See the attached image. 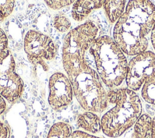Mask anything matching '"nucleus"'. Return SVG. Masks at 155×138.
<instances>
[{
	"mask_svg": "<svg viewBox=\"0 0 155 138\" xmlns=\"http://www.w3.org/2000/svg\"><path fill=\"white\" fill-rule=\"evenodd\" d=\"M155 23V5L150 1H129L113 32L114 42L124 53L136 55L145 51L147 38Z\"/></svg>",
	"mask_w": 155,
	"mask_h": 138,
	"instance_id": "f257e3e1",
	"label": "nucleus"
},
{
	"mask_svg": "<svg viewBox=\"0 0 155 138\" xmlns=\"http://www.w3.org/2000/svg\"><path fill=\"white\" fill-rule=\"evenodd\" d=\"M108 103L114 107L101 119V129L110 137H117L132 126L142 112L139 96L129 88L113 89L107 93Z\"/></svg>",
	"mask_w": 155,
	"mask_h": 138,
	"instance_id": "f03ea898",
	"label": "nucleus"
},
{
	"mask_svg": "<svg viewBox=\"0 0 155 138\" xmlns=\"http://www.w3.org/2000/svg\"><path fill=\"white\" fill-rule=\"evenodd\" d=\"M90 50L102 82L112 89L121 85L126 77L128 63L124 53L113 38L108 35L99 36Z\"/></svg>",
	"mask_w": 155,
	"mask_h": 138,
	"instance_id": "7ed1b4c3",
	"label": "nucleus"
},
{
	"mask_svg": "<svg viewBox=\"0 0 155 138\" xmlns=\"http://www.w3.org/2000/svg\"><path fill=\"white\" fill-rule=\"evenodd\" d=\"M99 28L92 21H87L70 30L64 38L62 63L70 82L87 63L85 52L98 38Z\"/></svg>",
	"mask_w": 155,
	"mask_h": 138,
	"instance_id": "20e7f679",
	"label": "nucleus"
},
{
	"mask_svg": "<svg viewBox=\"0 0 155 138\" xmlns=\"http://www.w3.org/2000/svg\"><path fill=\"white\" fill-rule=\"evenodd\" d=\"M71 83L75 97L85 110L100 113L106 109L107 92L97 72L87 63Z\"/></svg>",
	"mask_w": 155,
	"mask_h": 138,
	"instance_id": "39448f33",
	"label": "nucleus"
},
{
	"mask_svg": "<svg viewBox=\"0 0 155 138\" xmlns=\"http://www.w3.org/2000/svg\"><path fill=\"white\" fill-rule=\"evenodd\" d=\"M24 48L29 61L34 65L40 64L45 71L48 69L45 61L53 59L56 47L47 35L34 30L28 31L24 41Z\"/></svg>",
	"mask_w": 155,
	"mask_h": 138,
	"instance_id": "423d86ee",
	"label": "nucleus"
},
{
	"mask_svg": "<svg viewBox=\"0 0 155 138\" xmlns=\"http://www.w3.org/2000/svg\"><path fill=\"white\" fill-rule=\"evenodd\" d=\"M24 83L15 71V63L8 49L0 52V95L10 103L22 95Z\"/></svg>",
	"mask_w": 155,
	"mask_h": 138,
	"instance_id": "0eeeda50",
	"label": "nucleus"
},
{
	"mask_svg": "<svg viewBox=\"0 0 155 138\" xmlns=\"http://www.w3.org/2000/svg\"><path fill=\"white\" fill-rule=\"evenodd\" d=\"M155 78V53L145 50L128 63L125 82L128 88L138 91L145 83Z\"/></svg>",
	"mask_w": 155,
	"mask_h": 138,
	"instance_id": "6e6552de",
	"label": "nucleus"
},
{
	"mask_svg": "<svg viewBox=\"0 0 155 138\" xmlns=\"http://www.w3.org/2000/svg\"><path fill=\"white\" fill-rule=\"evenodd\" d=\"M73 87L65 74L61 72L53 74L49 79V95L48 101L54 110L68 106L73 98Z\"/></svg>",
	"mask_w": 155,
	"mask_h": 138,
	"instance_id": "1a4fd4ad",
	"label": "nucleus"
},
{
	"mask_svg": "<svg viewBox=\"0 0 155 138\" xmlns=\"http://www.w3.org/2000/svg\"><path fill=\"white\" fill-rule=\"evenodd\" d=\"M104 1L99 0H80L76 1L73 5L71 15L76 21L84 20L90 13L95 9L101 8Z\"/></svg>",
	"mask_w": 155,
	"mask_h": 138,
	"instance_id": "9d476101",
	"label": "nucleus"
},
{
	"mask_svg": "<svg viewBox=\"0 0 155 138\" xmlns=\"http://www.w3.org/2000/svg\"><path fill=\"white\" fill-rule=\"evenodd\" d=\"M77 123L79 128L91 133H97L101 129V120L93 112L86 111L78 115Z\"/></svg>",
	"mask_w": 155,
	"mask_h": 138,
	"instance_id": "9b49d317",
	"label": "nucleus"
},
{
	"mask_svg": "<svg viewBox=\"0 0 155 138\" xmlns=\"http://www.w3.org/2000/svg\"><path fill=\"white\" fill-rule=\"evenodd\" d=\"M124 0H107L104 1L103 8L107 19L111 23L117 21L124 13L126 6Z\"/></svg>",
	"mask_w": 155,
	"mask_h": 138,
	"instance_id": "f8f14e48",
	"label": "nucleus"
},
{
	"mask_svg": "<svg viewBox=\"0 0 155 138\" xmlns=\"http://www.w3.org/2000/svg\"><path fill=\"white\" fill-rule=\"evenodd\" d=\"M152 119L147 114L141 115L134 123L133 138H151Z\"/></svg>",
	"mask_w": 155,
	"mask_h": 138,
	"instance_id": "ddd939ff",
	"label": "nucleus"
},
{
	"mask_svg": "<svg viewBox=\"0 0 155 138\" xmlns=\"http://www.w3.org/2000/svg\"><path fill=\"white\" fill-rule=\"evenodd\" d=\"M71 133V128L68 124L57 122L50 128L47 138H69Z\"/></svg>",
	"mask_w": 155,
	"mask_h": 138,
	"instance_id": "4468645a",
	"label": "nucleus"
},
{
	"mask_svg": "<svg viewBox=\"0 0 155 138\" xmlns=\"http://www.w3.org/2000/svg\"><path fill=\"white\" fill-rule=\"evenodd\" d=\"M141 95L147 102L155 105V78L144 83L142 88Z\"/></svg>",
	"mask_w": 155,
	"mask_h": 138,
	"instance_id": "2eb2a0df",
	"label": "nucleus"
},
{
	"mask_svg": "<svg viewBox=\"0 0 155 138\" xmlns=\"http://www.w3.org/2000/svg\"><path fill=\"white\" fill-rule=\"evenodd\" d=\"M54 27L60 32H67L71 26V22L69 19L64 15H58L54 16Z\"/></svg>",
	"mask_w": 155,
	"mask_h": 138,
	"instance_id": "dca6fc26",
	"label": "nucleus"
},
{
	"mask_svg": "<svg viewBox=\"0 0 155 138\" xmlns=\"http://www.w3.org/2000/svg\"><path fill=\"white\" fill-rule=\"evenodd\" d=\"M15 1L13 0L0 1V21H3L13 12Z\"/></svg>",
	"mask_w": 155,
	"mask_h": 138,
	"instance_id": "f3484780",
	"label": "nucleus"
},
{
	"mask_svg": "<svg viewBox=\"0 0 155 138\" xmlns=\"http://www.w3.org/2000/svg\"><path fill=\"white\" fill-rule=\"evenodd\" d=\"M74 1H65V0H59V1H45L46 4L51 9L59 10L64 7L68 6L72 3L74 2Z\"/></svg>",
	"mask_w": 155,
	"mask_h": 138,
	"instance_id": "a211bd4d",
	"label": "nucleus"
},
{
	"mask_svg": "<svg viewBox=\"0 0 155 138\" xmlns=\"http://www.w3.org/2000/svg\"><path fill=\"white\" fill-rule=\"evenodd\" d=\"M8 39L2 29L0 28V52L8 50Z\"/></svg>",
	"mask_w": 155,
	"mask_h": 138,
	"instance_id": "6ab92c4d",
	"label": "nucleus"
},
{
	"mask_svg": "<svg viewBox=\"0 0 155 138\" xmlns=\"http://www.w3.org/2000/svg\"><path fill=\"white\" fill-rule=\"evenodd\" d=\"M69 138H100L81 131H74L71 133Z\"/></svg>",
	"mask_w": 155,
	"mask_h": 138,
	"instance_id": "aec40b11",
	"label": "nucleus"
},
{
	"mask_svg": "<svg viewBox=\"0 0 155 138\" xmlns=\"http://www.w3.org/2000/svg\"><path fill=\"white\" fill-rule=\"evenodd\" d=\"M10 129L5 123L0 122V138H9Z\"/></svg>",
	"mask_w": 155,
	"mask_h": 138,
	"instance_id": "412c9836",
	"label": "nucleus"
},
{
	"mask_svg": "<svg viewBox=\"0 0 155 138\" xmlns=\"http://www.w3.org/2000/svg\"><path fill=\"white\" fill-rule=\"evenodd\" d=\"M6 108V102L4 98L0 95V115L2 114Z\"/></svg>",
	"mask_w": 155,
	"mask_h": 138,
	"instance_id": "4be33fe9",
	"label": "nucleus"
},
{
	"mask_svg": "<svg viewBox=\"0 0 155 138\" xmlns=\"http://www.w3.org/2000/svg\"><path fill=\"white\" fill-rule=\"evenodd\" d=\"M151 41L153 47L155 50V23L154 24L151 31Z\"/></svg>",
	"mask_w": 155,
	"mask_h": 138,
	"instance_id": "5701e85b",
	"label": "nucleus"
},
{
	"mask_svg": "<svg viewBox=\"0 0 155 138\" xmlns=\"http://www.w3.org/2000/svg\"><path fill=\"white\" fill-rule=\"evenodd\" d=\"M155 138V117L152 119V129H151V137Z\"/></svg>",
	"mask_w": 155,
	"mask_h": 138,
	"instance_id": "b1692460",
	"label": "nucleus"
}]
</instances>
